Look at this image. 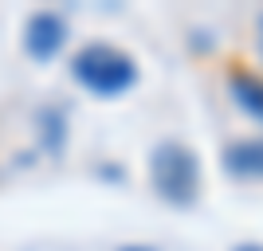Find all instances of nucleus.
I'll use <instances>...</instances> for the list:
<instances>
[{"mask_svg": "<svg viewBox=\"0 0 263 251\" xmlns=\"http://www.w3.org/2000/svg\"><path fill=\"white\" fill-rule=\"evenodd\" d=\"M71 71L87 90L102 94V99H114V94H126V90L138 83V63L134 55H126L122 47L110 44H87L79 47V55L71 59Z\"/></svg>", "mask_w": 263, "mask_h": 251, "instance_id": "obj_1", "label": "nucleus"}, {"mask_svg": "<svg viewBox=\"0 0 263 251\" xmlns=\"http://www.w3.org/2000/svg\"><path fill=\"white\" fill-rule=\"evenodd\" d=\"M149 181L169 204H193L200 192V165L197 153L181 142H161L149 157Z\"/></svg>", "mask_w": 263, "mask_h": 251, "instance_id": "obj_2", "label": "nucleus"}, {"mask_svg": "<svg viewBox=\"0 0 263 251\" xmlns=\"http://www.w3.org/2000/svg\"><path fill=\"white\" fill-rule=\"evenodd\" d=\"M63 35H67V24L55 12H35L24 28V47H28L32 59H51L63 47Z\"/></svg>", "mask_w": 263, "mask_h": 251, "instance_id": "obj_3", "label": "nucleus"}, {"mask_svg": "<svg viewBox=\"0 0 263 251\" xmlns=\"http://www.w3.org/2000/svg\"><path fill=\"white\" fill-rule=\"evenodd\" d=\"M228 90H232V99H236V106L243 114H252L255 122H263V79L255 71L232 63L228 67Z\"/></svg>", "mask_w": 263, "mask_h": 251, "instance_id": "obj_4", "label": "nucleus"}, {"mask_svg": "<svg viewBox=\"0 0 263 251\" xmlns=\"http://www.w3.org/2000/svg\"><path fill=\"white\" fill-rule=\"evenodd\" d=\"M224 165L236 177H263V138H243L224 149Z\"/></svg>", "mask_w": 263, "mask_h": 251, "instance_id": "obj_5", "label": "nucleus"}, {"mask_svg": "<svg viewBox=\"0 0 263 251\" xmlns=\"http://www.w3.org/2000/svg\"><path fill=\"white\" fill-rule=\"evenodd\" d=\"M255 40H259V55H263V16H259V24H255Z\"/></svg>", "mask_w": 263, "mask_h": 251, "instance_id": "obj_6", "label": "nucleus"}, {"mask_svg": "<svg viewBox=\"0 0 263 251\" xmlns=\"http://www.w3.org/2000/svg\"><path fill=\"white\" fill-rule=\"evenodd\" d=\"M236 251H263V247H259V243H240Z\"/></svg>", "mask_w": 263, "mask_h": 251, "instance_id": "obj_7", "label": "nucleus"}, {"mask_svg": "<svg viewBox=\"0 0 263 251\" xmlns=\"http://www.w3.org/2000/svg\"><path fill=\"white\" fill-rule=\"evenodd\" d=\"M126 251H149V247H126Z\"/></svg>", "mask_w": 263, "mask_h": 251, "instance_id": "obj_8", "label": "nucleus"}]
</instances>
